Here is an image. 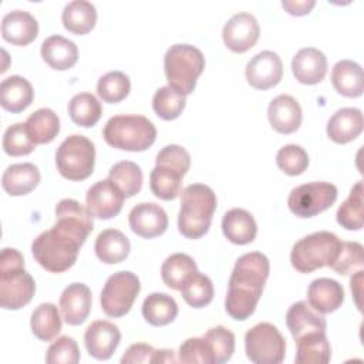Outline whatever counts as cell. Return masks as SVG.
Listing matches in <instances>:
<instances>
[{
    "label": "cell",
    "mask_w": 364,
    "mask_h": 364,
    "mask_svg": "<svg viewBox=\"0 0 364 364\" xmlns=\"http://www.w3.org/2000/svg\"><path fill=\"white\" fill-rule=\"evenodd\" d=\"M41 57L53 70L64 71L77 63L78 48L74 41L54 34L43 41Z\"/></svg>",
    "instance_id": "cell-27"
},
{
    "label": "cell",
    "mask_w": 364,
    "mask_h": 364,
    "mask_svg": "<svg viewBox=\"0 0 364 364\" xmlns=\"http://www.w3.org/2000/svg\"><path fill=\"white\" fill-rule=\"evenodd\" d=\"M1 36L14 46H27L38 36V23L26 10L9 11L1 20Z\"/></svg>",
    "instance_id": "cell-20"
},
{
    "label": "cell",
    "mask_w": 364,
    "mask_h": 364,
    "mask_svg": "<svg viewBox=\"0 0 364 364\" xmlns=\"http://www.w3.org/2000/svg\"><path fill=\"white\" fill-rule=\"evenodd\" d=\"M185 104L186 97L179 94L169 85L158 88L152 97V108L155 114L165 121L176 119L182 114Z\"/></svg>",
    "instance_id": "cell-41"
},
{
    "label": "cell",
    "mask_w": 364,
    "mask_h": 364,
    "mask_svg": "<svg viewBox=\"0 0 364 364\" xmlns=\"http://www.w3.org/2000/svg\"><path fill=\"white\" fill-rule=\"evenodd\" d=\"M36 283L24 269L23 255L13 247H4L0 255V306L18 310L34 296Z\"/></svg>",
    "instance_id": "cell-4"
},
{
    "label": "cell",
    "mask_w": 364,
    "mask_h": 364,
    "mask_svg": "<svg viewBox=\"0 0 364 364\" xmlns=\"http://www.w3.org/2000/svg\"><path fill=\"white\" fill-rule=\"evenodd\" d=\"M337 222L347 230L363 228V182L358 181L350 191L348 198L337 209Z\"/></svg>",
    "instance_id": "cell-39"
},
{
    "label": "cell",
    "mask_w": 364,
    "mask_h": 364,
    "mask_svg": "<svg viewBox=\"0 0 364 364\" xmlns=\"http://www.w3.org/2000/svg\"><path fill=\"white\" fill-rule=\"evenodd\" d=\"M24 124L28 136L36 145L51 142L60 132V118L51 108H38Z\"/></svg>",
    "instance_id": "cell-33"
},
{
    "label": "cell",
    "mask_w": 364,
    "mask_h": 364,
    "mask_svg": "<svg viewBox=\"0 0 364 364\" xmlns=\"http://www.w3.org/2000/svg\"><path fill=\"white\" fill-rule=\"evenodd\" d=\"M341 240L337 235L318 230L296 242L290 252L291 266L300 273H311L324 266H330L336 259Z\"/></svg>",
    "instance_id": "cell-7"
},
{
    "label": "cell",
    "mask_w": 364,
    "mask_h": 364,
    "mask_svg": "<svg viewBox=\"0 0 364 364\" xmlns=\"http://www.w3.org/2000/svg\"><path fill=\"white\" fill-rule=\"evenodd\" d=\"M46 361L48 364H77L80 361V348L73 337H58L47 350Z\"/></svg>",
    "instance_id": "cell-48"
},
{
    "label": "cell",
    "mask_w": 364,
    "mask_h": 364,
    "mask_svg": "<svg viewBox=\"0 0 364 364\" xmlns=\"http://www.w3.org/2000/svg\"><path fill=\"white\" fill-rule=\"evenodd\" d=\"M124 199V193L109 178L95 182L85 195L87 209L97 219L117 216L122 209Z\"/></svg>",
    "instance_id": "cell-13"
},
{
    "label": "cell",
    "mask_w": 364,
    "mask_h": 364,
    "mask_svg": "<svg viewBox=\"0 0 364 364\" xmlns=\"http://www.w3.org/2000/svg\"><path fill=\"white\" fill-rule=\"evenodd\" d=\"M245 75L253 88L269 90L280 82L283 77V63L277 53L263 50L249 60Z\"/></svg>",
    "instance_id": "cell-14"
},
{
    "label": "cell",
    "mask_w": 364,
    "mask_h": 364,
    "mask_svg": "<svg viewBox=\"0 0 364 364\" xmlns=\"http://www.w3.org/2000/svg\"><path fill=\"white\" fill-rule=\"evenodd\" d=\"M307 301L316 311L321 314L333 313L344 301V289L334 279H314L307 289Z\"/></svg>",
    "instance_id": "cell-21"
},
{
    "label": "cell",
    "mask_w": 364,
    "mask_h": 364,
    "mask_svg": "<svg viewBox=\"0 0 364 364\" xmlns=\"http://www.w3.org/2000/svg\"><path fill=\"white\" fill-rule=\"evenodd\" d=\"M30 326L33 334L41 341H51L61 331V317L55 304L41 303L31 313Z\"/></svg>",
    "instance_id": "cell-34"
},
{
    "label": "cell",
    "mask_w": 364,
    "mask_h": 364,
    "mask_svg": "<svg viewBox=\"0 0 364 364\" xmlns=\"http://www.w3.org/2000/svg\"><path fill=\"white\" fill-rule=\"evenodd\" d=\"M198 270L196 262L186 253H173L165 259L161 267L164 283L173 290H181L183 283Z\"/></svg>",
    "instance_id": "cell-35"
},
{
    "label": "cell",
    "mask_w": 364,
    "mask_h": 364,
    "mask_svg": "<svg viewBox=\"0 0 364 364\" xmlns=\"http://www.w3.org/2000/svg\"><path fill=\"white\" fill-rule=\"evenodd\" d=\"M291 71L296 80L306 85L318 84L327 73V58L314 47H304L291 60Z\"/></svg>",
    "instance_id": "cell-19"
},
{
    "label": "cell",
    "mask_w": 364,
    "mask_h": 364,
    "mask_svg": "<svg viewBox=\"0 0 364 364\" xmlns=\"http://www.w3.org/2000/svg\"><path fill=\"white\" fill-rule=\"evenodd\" d=\"M178 361L186 364H216L213 351L203 336L186 338L179 347Z\"/></svg>",
    "instance_id": "cell-47"
},
{
    "label": "cell",
    "mask_w": 364,
    "mask_h": 364,
    "mask_svg": "<svg viewBox=\"0 0 364 364\" xmlns=\"http://www.w3.org/2000/svg\"><path fill=\"white\" fill-rule=\"evenodd\" d=\"M331 84L334 90L348 98H357L364 91L363 68L353 60H340L331 70Z\"/></svg>",
    "instance_id": "cell-26"
},
{
    "label": "cell",
    "mask_w": 364,
    "mask_h": 364,
    "mask_svg": "<svg viewBox=\"0 0 364 364\" xmlns=\"http://www.w3.org/2000/svg\"><path fill=\"white\" fill-rule=\"evenodd\" d=\"M142 316L151 326L162 327L172 323L178 316L175 299L166 293H151L142 303Z\"/></svg>",
    "instance_id": "cell-32"
},
{
    "label": "cell",
    "mask_w": 364,
    "mask_h": 364,
    "mask_svg": "<svg viewBox=\"0 0 364 364\" xmlns=\"http://www.w3.org/2000/svg\"><path fill=\"white\" fill-rule=\"evenodd\" d=\"M246 355L256 364H279L284 360L286 340L276 326L259 323L245 334Z\"/></svg>",
    "instance_id": "cell-10"
},
{
    "label": "cell",
    "mask_w": 364,
    "mask_h": 364,
    "mask_svg": "<svg viewBox=\"0 0 364 364\" xmlns=\"http://www.w3.org/2000/svg\"><path fill=\"white\" fill-rule=\"evenodd\" d=\"M286 324L294 341L310 333L326 331L327 327L321 313L316 311L307 301H297L289 307L286 313Z\"/></svg>",
    "instance_id": "cell-22"
},
{
    "label": "cell",
    "mask_w": 364,
    "mask_h": 364,
    "mask_svg": "<svg viewBox=\"0 0 364 364\" xmlns=\"http://www.w3.org/2000/svg\"><path fill=\"white\" fill-rule=\"evenodd\" d=\"M68 114L74 124L84 128H90L100 121L102 107L94 94L80 92L70 100Z\"/></svg>",
    "instance_id": "cell-36"
},
{
    "label": "cell",
    "mask_w": 364,
    "mask_h": 364,
    "mask_svg": "<svg viewBox=\"0 0 364 364\" xmlns=\"http://www.w3.org/2000/svg\"><path fill=\"white\" fill-rule=\"evenodd\" d=\"M95 164V146L84 135L67 136L55 152V165L61 176L70 181L87 179Z\"/></svg>",
    "instance_id": "cell-8"
},
{
    "label": "cell",
    "mask_w": 364,
    "mask_h": 364,
    "mask_svg": "<svg viewBox=\"0 0 364 364\" xmlns=\"http://www.w3.org/2000/svg\"><path fill=\"white\" fill-rule=\"evenodd\" d=\"M269 272V259L260 252L245 253L236 260L225 297V309L232 318L243 321L255 313Z\"/></svg>",
    "instance_id": "cell-2"
},
{
    "label": "cell",
    "mask_w": 364,
    "mask_h": 364,
    "mask_svg": "<svg viewBox=\"0 0 364 364\" xmlns=\"http://www.w3.org/2000/svg\"><path fill=\"white\" fill-rule=\"evenodd\" d=\"M364 127L363 112L358 108H340L337 109L327 122V135L336 144H347L355 139Z\"/></svg>",
    "instance_id": "cell-23"
},
{
    "label": "cell",
    "mask_w": 364,
    "mask_h": 364,
    "mask_svg": "<svg viewBox=\"0 0 364 364\" xmlns=\"http://www.w3.org/2000/svg\"><path fill=\"white\" fill-rule=\"evenodd\" d=\"M141 291V283L135 273L121 270L111 274L101 290V309L108 317L125 316Z\"/></svg>",
    "instance_id": "cell-9"
},
{
    "label": "cell",
    "mask_w": 364,
    "mask_h": 364,
    "mask_svg": "<svg viewBox=\"0 0 364 364\" xmlns=\"http://www.w3.org/2000/svg\"><path fill=\"white\" fill-rule=\"evenodd\" d=\"M277 166L290 176L303 173L309 166V155L306 149L296 144L282 146L276 155Z\"/></svg>",
    "instance_id": "cell-45"
},
{
    "label": "cell",
    "mask_w": 364,
    "mask_h": 364,
    "mask_svg": "<svg viewBox=\"0 0 364 364\" xmlns=\"http://www.w3.org/2000/svg\"><path fill=\"white\" fill-rule=\"evenodd\" d=\"M154 347L145 343H136L128 347L125 354L121 358L122 364H148L152 361Z\"/></svg>",
    "instance_id": "cell-50"
},
{
    "label": "cell",
    "mask_w": 364,
    "mask_h": 364,
    "mask_svg": "<svg viewBox=\"0 0 364 364\" xmlns=\"http://www.w3.org/2000/svg\"><path fill=\"white\" fill-rule=\"evenodd\" d=\"M92 215L75 199H61L55 206V225L41 232L31 243L36 262L51 273L68 270L80 247L94 229Z\"/></svg>",
    "instance_id": "cell-1"
},
{
    "label": "cell",
    "mask_w": 364,
    "mask_h": 364,
    "mask_svg": "<svg viewBox=\"0 0 364 364\" xmlns=\"http://www.w3.org/2000/svg\"><path fill=\"white\" fill-rule=\"evenodd\" d=\"M337 188L330 182H309L291 189L287 205L299 218H313L328 209L337 199Z\"/></svg>",
    "instance_id": "cell-11"
},
{
    "label": "cell",
    "mask_w": 364,
    "mask_h": 364,
    "mask_svg": "<svg viewBox=\"0 0 364 364\" xmlns=\"http://www.w3.org/2000/svg\"><path fill=\"white\" fill-rule=\"evenodd\" d=\"M267 118L272 128L279 134H293L301 124V107L287 94L273 98L267 107Z\"/></svg>",
    "instance_id": "cell-18"
},
{
    "label": "cell",
    "mask_w": 364,
    "mask_h": 364,
    "mask_svg": "<svg viewBox=\"0 0 364 364\" xmlns=\"http://www.w3.org/2000/svg\"><path fill=\"white\" fill-rule=\"evenodd\" d=\"M97 257L107 264H115L124 262L131 250L129 239L118 229L102 230L94 245Z\"/></svg>",
    "instance_id": "cell-29"
},
{
    "label": "cell",
    "mask_w": 364,
    "mask_h": 364,
    "mask_svg": "<svg viewBox=\"0 0 364 364\" xmlns=\"http://www.w3.org/2000/svg\"><path fill=\"white\" fill-rule=\"evenodd\" d=\"M222 230L229 242L235 245H247L255 240L257 225L255 218L246 209L233 208L223 215Z\"/></svg>",
    "instance_id": "cell-24"
},
{
    "label": "cell",
    "mask_w": 364,
    "mask_h": 364,
    "mask_svg": "<svg viewBox=\"0 0 364 364\" xmlns=\"http://www.w3.org/2000/svg\"><path fill=\"white\" fill-rule=\"evenodd\" d=\"M34 100V91L28 80L21 75H10L0 84V104L13 114L24 111Z\"/></svg>",
    "instance_id": "cell-25"
},
{
    "label": "cell",
    "mask_w": 364,
    "mask_h": 364,
    "mask_svg": "<svg viewBox=\"0 0 364 364\" xmlns=\"http://www.w3.org/2000/svg\"><path fill=\"white\" fill-rule=\"evenodd\" d=\"M102 136L112 148L142 152L155 142L156 128L144 115H115L107 121Z\"/></svg>",
    "instance_id": "cell-5"
},
{
    "label": "cell",
    "mask_w": 364,
    "mask_h": 364,
    "mask_svg": "<svg viewBox=\"0 0 364 364\" xmlns=\"http://www.w3.org/2000/svg\"><path fill=\"white\" fill-rule=\"evenodd\" d=\"M131 81L122 71H109L104 74L97 82V94L104 102L115 104L129 94Z\"/></svg>",
    "instance_id": "cell-42"
},
{
    "label": "cell",
    "mask_w": 364,
    "mask_h": 364,
    "mask_svg": "<svg viewBox=\"0 0 364 364\" xmlns=\"http://www.w3.org/2000/svg\"><path fill=\"white\" fill-rule=\"evenodd\" d=\"M297 350L294 361L297 364H327L331 358V347L326 331L310 333L296 340Z\"/></svg>",
    "instance_id": "cell-31"
},
{
    "label": "cell",
    "mask_w": 364,
    "mask_h": 364,
    "mask_svg": "<svg viewBox=\"0 0 364 364\" xmlns=\"http://www.w3.org/2000/svg\"><path fill=\"white\" fill-rule=\"evenodd\" d=\"M121 341L118 326L108 320L91 323L84 333V344L88 354L97 360H108Z\"/></svg>",
    "instance_id": "cell-16"
},
{
    "label": "cell",
    "mask_w": 364,
    "mask_h": 364,
    "mask_svg": "<svg viewBox=\"0 0 364 364\" xmlns=\"http://www.w3.org/2000/svg\"><path fill=\"white\" fill-rule=\"evenodd\" d=\"M178 358L172 350H155L151 363H176Z\"/></svg>",
    "instance_id": "cell-52"
},
{
    "label": "cell",
    "mask_w": 364,
    "mask_h": 364,
    "mask_svg": "<svg viewBox=\"0 0 364 364\" xmlns=\"http://www.w3.org/2000/svg\"><path fill=\"white\" fill-rule=\"evenodd\" d=\"M182 178L183 175L172 168L155 165L149 175V186L156 198L162 200H172L181 193Z\"/></svg>",
    "instance_id": "cell-37"
},
{
    "label": "cell",
    "mask_w": 364,
    "mask_h": 364,
    "mask_svg": "<svg viewBox=\"0 0 364 364\" xmlns=\"http://www.w3.org/2000/svg\"><path fill=\"white\" fill-rule=\"evenodd\" d=\"M205 68L203 53L191 44H173L164 57V70L168 85L182 95H189Z\"/></svg>",
    "instance_id": "cell-6"
},
{
    "label": "cell",
    "mask_w": 364,
    "mask_h": 364,
    "mask_svg": "<svg viewBox=\"0 0 364 364\" xmlns=\"http://www.w3.org/2000/svg\"><path fill=\"white\" fill-rule=\"evenodd\" d=\"M61 20L65 30L77 36H84L90 33L97 23V9L91 1L74 0L63 9Z\"/></svg>",
    "instance_id": "cell-30"
},
{
    "label": "cell",
    "mask_w": 364,
    "mask_h": 364,
    "mask_svg": "<svg viewBox=\"0 0 364 364\" xmlns=\"http://www.w3.org/2000/svg\"><path fill=\"white\" fill-rule=\"evenodd\" d=\"M260 36V27L256 17L250 13H237L223 26L222 38L225 46L233 53L250 50Z\"/></svg>",
    "instance_id": "cell-12"
},
{
    "label": "cell",
    "mask_w": 364,
    "mask_h": 364,
    "mask_svg": "<svg viewBox=\"0 0 364 364\" xmlns=\"http://www.w3.org/2000/svg\"><path fill=\"white\" fill-rule=\"evenodd\" d=\"M203 337L208 340L216 364H223L230 360L235 353V334L223 326L209 328Z\"/></svg>",
    "instance_id": "cell-46"
},
{
    "label": "cell",
    "mask_w": 364,
    "mask_h": 364,
    "mask_svg": "<svg viewBox=\"0 0 364 364\" xmlns=\"http://www.w3.org/2000/svg\"><path fill=\"white\" fill-rule=\"evenodd\" d=\"M218 199L212 188L203 183H191L182 191L178 229L188 239H199L208 233Z\"/></svg>",
    "instance_id": "cell-3"
},
{
    "label": "cell",
    "mask_w": 364,
    "mask_h": 364,
    "mask_svg": "<svg viewBox=\"0 0 364 364\" xmlns=\"http://www.w3.org/2000/svg\"><path fill=\"white\" fill-rule=\"evenodd\" d=\"M181 294L183 300L193 309H202L208 306L213 299V283L212 280L202 274L200 272H195L181 287Z\"/></svg>",
    "instance_id": "cell-40"
},
{
    "label": "cell",
    "mask_w": 364,
    "mask_h": 364,
    "mask_svg": "<svg viewBox=\"0 0 364 364\" xmlns=\"http://www.w3.org/2000/svg\"><path fill=\"white\" fill-rule=\"evenodd\" d=\"M128 223L135 235L144 239H154L166 230L168 215L154 202H141L131 209Z\"/></svg>",
    "instance_id": "cell-15"
},
{
    "label": "cell",
    "mask_w": 364,
    "mask_h": 364,
    "mask_svg": "<svg viewBox=\"0 0 364 364\" xmlns=\"http://www.w3.org/2000/svg\"><path fill=\"white\" fill-rule=\"evenodd\" d=\"M36 144L27 134L24 122L10 125L3 135V149L10 156H23L34 151Z\"/></svg>",
    "instance_id": "cell-44"
},
{
    "label": "cell",
    "mask_w": 364,
    "mask_h": 364,
    "mask_svg": "<svg viewBox=\"0 0 364 364\" xmlns=\"http://www.w3.org/2000/svg\"><path fill=\"white\" fill-rule=\"evenodd\" d=\"M92 294L87 284L71 283L60 296V310L63 318L70 326L82 324L91 311Z\"/></svg>",
    "instance_id": "cell-17"
},
{
    "label": "cell",
    "mask_w": 364,
    "mask_h": 364,
    "mask_svg": "<svg viewBox=\"0 0 364 364\" xmlns=\"http://www.w3.org/2000/svg\"><path fill=\"white\" fill-rule=\"evenodd\" d=\"M40 182V171L34 164H13L6 168L1 176L3 189L11 196L30 193Z\"/></svg>",
    "instance_id": "cell-28"
},
{
    "label": "cell",
    "mask_w": 364,
    "mask_h": 364,
    "mask_svg": "<svg viewBox=\"0 0 364 364\" xmlns=\"http://www.w3.org/2000/svg\"><path fill=\"white\" fill-rule=\"evenodd\" d=\"M364 263L363 245L358 242H343L333 263L328 266L338 274H353L355 270H361Z\"/></svg>",
    "instance_id": "cell-43"
},
{
    "label": "cell",
    "mask_w": 364,
    "mask_h": 364,
    "mask_svg": "<svg viewBox=\"0 0 364 364\" xmlns=\"http://www.w3.org/2000/svg\"><path fill=\"white\" fill-rule=\"evenodd\" d=\"M316 6L314 0H283L282 7L291 16H304L311 11V9Z\"/></svg>",
    "instance_id": "cell-51"
},
{
    "label": "cell",
    "mask_w": 364,
    "mask_h": 364,
    "mask_svg": "<svg viewBox=\"0 0 364 364\" xmlns=\"http://www.w3.org/2000/svg\"><path fill=\"white\" fill-rule=\"evenodd\" d=\"M109 179L119 188L125 198H132L141 191L144 175L135 162L121 161L111 166Z\"/></svg>",
    "instance_id": "cell-38"
},
{
    "label": "cell",
    "mask_w": 364,
    "mask_h": 364,
    "mask_svg": "<svg viewBox=\"0 0 364 364\" xmlns=\"http://www.w3.org/2000/svg\"><path fill=\"white\" fill-rule=\"evenodd\" d=\"M155 164L172 168L185 176L191 168V155L183 146L171 144V145L164 146L156 154Z\"/></svg>",
    "instance_id": "cell-49"
}]
</instances>
